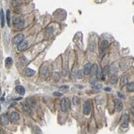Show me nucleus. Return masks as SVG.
<instances>
[{"mask_svg": "<svg viewBox=\"0 0 134 134\" xmlns=\"http://www.w3.org/2000/svg\"><path fill=\"white\" fill-rule=\"evenodd\" d=\"M109 47V42L107 41H103L100 45V53H103L107 49V48Z\"/></svg>", "mask_w": 134, "mask_h": 134, "instance_id": "nucleus-9", "label": "nucleus"}, {"mask_svg": "<svg viewBox=\"0 0 134 134\" xmlns=\"http://www.w3.org/2000/svg\"><path fill=\"white\" fill-rule=\"evenodd\" d=\"M16 92H17L18 94H20V95H23L25 94V92H26V90H25V88L23 87L22 86H17L16 87Z\"/></svg>", "mask_w": 134, "mask_h": 134, "instance_id": "nucleus-13", "label": "nucleus"}, {"mask_svg": "<svg viewBox=\"0 0 134 134\" xmlns=\"http://www.w3.org/2000/svg\"><path fill=\"white\" fill-rule=\"evenodd\" d=\"M0 17H1V26L3 27L5 24V18H4V13L3 10H0Z\"/></svg>", "mask_w": 134, "mask_h": 134, "instance_id": "nucleus-15", "label": "nucleus"}, {"mask_svg": "<svg viewBox=\"0 0 134 134\" xmlns=\"http://www.w3.org/2000/svg\"><path fill=\"white\" fill-rule=\"evenodd\" d=\"M114 102H115V110H116L117 112H120L123 110V102H122V100H119V99H116V100H114Z\"/></svg>", "mask_w": 134, "mask_h": 134, "instance_id": "nucleus-6", "label": "nucleus"}, {"mask_svg": "<svg viewBox=\"0 0 134 134\" xmlns=\"http://www.w3.org/2000/svg\"><path fill=\"white\" fill-rule=\"evenodd\" d=\"M128 123H129V119H128V114L124 113L122 116V127L123 128H128Z\"/></svg>", "mask_w": 134, "mask_h": 134, "instance_id": "nucleus-3", "label": "nucleus"}, {"mask_svg": "<svg viewBox=\"0 0 134 134\" xmlns=\"http://www.w3.org/2000/svg\"><path fill=\"white\" fill-rule=\"evenodd\" d=\"M40 73H41V76L42 77H46L49 76V70L47 68L46 66H44L41 68V71H40Z\"/></svg>", "mask_w": 134, "mask_h": 134, "instance_id": "nucleus-8", "label": "nucleus"}, {"mask_svg": "<svg viewBox=\"0 0 134 134\" xmlns=\"http://www.w3.org/2000/svg\"><path fill=\"white\" fill-rule=\"evenodd\" d=\"M53 95H55V96H61L62 94L58 93V92H54V93H53Z\"/></svg>", "mask_w": 134, "mask_h": 134, "instance_id": "nucleus-28", "label": "nucleus"}, {"mask_svg": "<svg viewBox=\"0 0 134 134\" xmlns=\"http://www.w3.org/2000/svg\"><path fill=\"white\" fill-rule=\"evenodd\" d=\"M98 65L97 64H93L91 66V69H90V74H95V73H96V71H97V69H98Z\"/></svg>", "mask_w": 134, "mask_h": 134, "instance_id": "nucleus-17", "label": "nucleus"}, {"mask_svg": "<svg viewBox=\"0 0 134 134\" xmlns=\"http://www.w3.org/2000/svg\"><path fill=\"white\" fill-rule=\"evenodd\" d=\"M6 16H7V22H8V25L10 26V11L9 10H7Z\"/></svg>", "mask_w": 134, "mask_h": 134, "instance_id": "nucleus-25", "label": "nucleus"}, {"mask_svg": "<svg viewBox=\"0 0 134 134\" xmlns=\"http://www.w3.org/2000/svg\"><path fill=\"white\" fill-rule=\"evenodd\" d=\"M0 110H1V105H0Z\"/></svg>", "mask_w": 134, "mask_h": 134, "instance_id": "nucleus-33", "label": "nucleus"}, {"mask_svg": "<svg viewBox=\"0 0 134 134\" xmlns=\"http://www.w3.org/2000/svg\"><path fill=\"white\" fill-rule=\"evenodd\" d=\"M29 46V43H28L27 41H23L22 42H21L19 45H17V49L19 51H24Z\"/></svg>", "mask_w": 134, "mask_h": 134, "instance_id": "nucleus-5", "label": "nucleus"}, {"mask_svg": "<svg viewBox=\"0 0 134 134\" xmlns=\"http://www.w3.org/2000/svg\"><path fill=\"white\" fill-rule=\"evenodd\" d=\"M3 100H4V98L3 97V98H1V101H3Z\"/></svg>", "mask_w": 134, "mask_h": 134, "instance_id": "nucleus-31", "label": "nucleus"}, {"mask_svg": "<svg viewBox=\"0 0 134 134\" xmlns=\"http://www.w3.org/2000/svg\"><path fill=\"white\" fill-rule=\"evenodd\" d=\"M91 111V106H90V103L89 100H86V102L83 105V112H84V114L86 115H89Z\"/></svg>", "mask_w": 134, "mask_h": 134, "instance_id": "nucleus-2", "label": "nucleus"}, {"mask_svg": "<svg viewBox=\"0 0 134 134\" xmlns=\"http://www.w3.org/2000/svg\"><path fill=\"white\" fill-rule=\"evenodd\" d=\"M95 74H96V77H97L98 79H101L102 78V76H103V75H102V71L100 68H98V69H97L96 73H95Z\"/></svg>", "mask_w": 134, "mask_h": 134, "instance_id": "nucleus-23", "label": "nucleus"}, {"mask_svg": "<svg viewBox=\"0 0 134 134\" xmlns=\"http://www.w3.org/2000/svg\"><path fill=\"white\" fill-rule=\"evenodd\" d=\"M1 94H2V91H1V89H0V95H1Z\"/></svg>", "mask_w": 134, "mask_h": 134, "instance_id": "nucleus-32", "label": "nucleus"}, {"mask_svg": "<svg viewBox=\"0 0 134 134\" xmlns=\"http://www.w3.org/2000/svg\"><path fill=\"white\" fill-rule=\"evenodd\" d=\"M1 123L3 125H8L9 123V118L7 114H3L1 116Z\"/></svg>", "mask_w": 134, "mask_h": 134, "instance_id": "nucleus-11", "label": "nucleus"}, {"mask_svg": "<svg viewBox=\"0 0 134 134\" xmlns=\"http://www.w3.org/2000/svg\"><path fill=\"white\" fill-rule=\"evenodd\" d=\"M127 84H128V78H127V77L122 76L121 79H120V85H121V86H123Z\"/></svg>", "mask_w": 134, "mask_h": 134, "instance_id": "nucleus-14", "label": "nucleus"}, {"mask_svg": "<svg viewBox=\"0 0 134 134\" xmlns=\"http://www.w3.org/2000/svg\"><path fill=\"white\" fill-rule=\"evenodd\" d=\"M91 66L92 65L90 63H86L84 66V68H83V73H84L85 75H89L90 73V69H91Z\"/></svg>", "mask_w": 134, "mask_h": 134, "instance_id": "nucleus-10", "label": "nucleus"}, {"mask_svg": "<svg viewBox=\"0 0 134 134\" xmlns=\"http://www.w3.org/2000/svg\"><path fill=\"white\" fill-rule=\"evenodd\" d=\"M35 74H36V72L33 69H31V68H27L25 70V75H26V77H32L34 76Z\"/></svg>", "mask_w": 134, "mask_h": 134, "instance_id": "nucleus-12", "label": "nucleus"}, {"mask_svg": "<svg viewBox=\"0 0 134 134\" xmlns=\"http://www.w3.org/2000/svg\"><path fill=\"white\" fill-rule=\"evenodd\" d=\"M15 26H16V29H18V30L22 29V28L24 27V26H25L24 21H23V20H21V21H20L18 23H16V24L15 25Z\"/></svg>", "mask_w": 134, "mask_h": 134, "instance_id": "nucleus-16", "label": "nucleus"}, {"mask_svg": "<svg viewBox=\"0 0 134 134\" xmlns=\"http://www.w3.org/2000/svg\"><path fill=\"white\" fill-rule=\"evenodd\" d=\"M12 4L13 8H17V7H19L21 5V1L20 0H13Z\"/></svg>", "mask_w": 134, "mask_h": 134, "instance_id": "nucleus-21", "label": "nucleus"}, {"mask_svg": "<svg viewBox=\"0 0 134 134\" xmlns=\"http://www.w3.org/2000/svg\"><path fill=\"white\" fill-rule=\"evenodd\" d=\"M131 112H132V114H133V115L134 116V107H133V108L131 109Z\"/></svg>", "mask_w": 134, "mask_h": 134, "instance_id": "nucleus-29", "label": "nucleus"}, {"mask_svg": "<svg viewBox=\"0 0 134 134\" xmlns=\"http://www.w3.org/2000/svg\"><path fill=\"white\" fill-rule=\"evenodd\" d=\"M117 81H118V77H117V76H115V75L111 76V77L110 78V81L111 84H115V83L117 82Z\"/></svg>", "mask_w": 134, "mask_h": 134, "instance_id": "nucleus-19", "label": "nucleus"}, {"mask_svg": "<svg viewBox=\"0 0 134 134\" xmlns=\"http://www.w3.org/2000/svg\"><path fill=\"white\" fill-rule=\"evenodd\" d=\"M110 72V67L109 66H105V68H104V70H103V73H104V75H106L107 73Z\"/></svg>", "mask_w": 134, "mask_h": 134, "instance_id": "nucleus-26", "label": "nucleus"}, {"mask_svg": "<svg viewBox=\"0 0 134 134\" xmlns=\"http://www.w3.org/2000/svg\"><path fill=\"white\" fill-rule=\"evenodd\" d=\"M5 64H6L7 67H9L11 66L12 64V58H7L6 59H5Z\"/></svg>", "mask_w": 134, "mask_h": 134, "instance_id": "nucleus-20", "label": "nucleus"}, {"mask_svg": "<svg viewBox=\"0 0 134 134\" xmlns=\"http://www.w3.org/2000/svg\"><path fill=\"white\" fill-rule=\"evenodd\" d=\"M60 108L63 112H67L70 108V100L68 98L62 99L60 102Z\"/></svg>", "mask_w": 134, "mask_h": 134, "instance_id": "nucleus-1", "label": "nucleus"}, {"mask_svg": "<svg viewBox=\"0 0 134 134\" xmlns=\"http://www.w3.org/2000/svg\"><path fill=\"white\" fill-rule=\"evenodd\" d=\"M105 90H106V91H110V90H111V89H110V88H108V87H107V88H105Z\"/></svg>", "mask_w": 134, "mask_h": 134, "instance_id": "nucleus-30", "label": "nucleus"}, {"mask_svg": "<svg viewBox=\"0 0 134 134\" xmlns=\"http://www.w3.org/2000/svg\"><path fill=\"white\" fill-rule=\"evenodd\" d=\"M23 111L26 114H31V107L27 105H25L23 106Z\"/></svg>", "mask_w": 134, "mask_h": 134, "instance_id": "nucleus-18", "label": "nucleus"}, {"mask_svg": "<svg viewBox=\"0 0 134 134\" xmlns=\"http://www.w3.org/2000/svg\"><path fill=\"white\" fill-rule=\"evenodd\" d=\"M79 102H80V100H79V98H78V97L75 96L74 98H73V104H74L75 105H78V104H79Z\"/></svg>", "mask_w": 134, "mask_h": 134, "instance_id": "nucleus-27", "label": "nucleus"}, {"mask_svg": "<svg viewBox=\"0 0 134 134\" xmlns=\"http://www.w3.org/2000/svg\"><path fill=\"white\" fill-rule=\"evenodd\" d=\"M24 38H25V36L23 34L16 35V36L13 38V43H14L15 45H19L20 43L22 42V41H24Z\"/></svg>", "mask_w": 134, "mask_h": 134, "instance_id": "nucleus-4", "label": "nucleus"}, {"mask_svg": "<svg viewBox=\"0 0 134 134\" xmlns=\"http://www.w3.org/2000/svg\"><path fill=\"white\" fill-rule=\"evenodd\" d=\"M82 77H83V72L81 70H78V72L77 73V78L81 79Z\"/></svg>", "mask_w": 134, "mask_h": 134, "instance_id": "nucleus-24", "label": "nucleus"}, {"mask_svg": "<svg viewBox=\"0 0 134 134\" xmlns=\"http://www.w3.org/2000/svg\"><path fill=\"white\" fill-rule=\"evenodd\" d=\"M20 118V115L17 112H12L11 114V117H10V120H11L12 123H15L19 120Z\"/></svg>", "mask_w": 134, "mask_h": 134, "instance_id": "nucleus-7", "label": "nucleus"}, {"mask_svg": "<svg viewBox=\"0 0 134 134\" xmlns=\"http://www.w3.org/2000/svg\"><path fill=\"white\" fill-rule=\"evenodd\" d=\"M127 89L128 91H133L134 90V82L128 83V86H127Z\"/></svg>", "mask_w": 134, "mask_h": 134, "instance_id": "nucleus-22", "label": "nucleus"}]
</instances>
